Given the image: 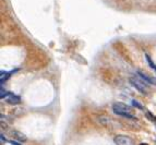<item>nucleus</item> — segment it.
I'll return each instance as SVG.
<instances>
[{
  "mask_svg": "<svg viewBox=\"0 0 156 145\" xmlns=\"http://www.w3.org/2000/svg\"><path fill=\"white\" fill-rule=\"evenodd\" d=\"M113 111L118 116L129 118V119H134L133 115L131 112V107H129L123 102H115L113 105Z\"/></svg>",
  "mask_w": 156,
  "mask_h": 145,
  "instance_id": "obj_1",
  "label": "nucleus"
},
{
  "mask_svg": "<svg viewBox=\"0 0 156 145\" xmlns=\"http://www.w3.org/2000/svg\"><path fill=\"white\" fill-rule=\"evenodd\" d=\"M130 83L131 85H133L134 87L142 93V94H148V83L145 82L143 79L141 77H130Z\"/></svg>",
  "mask_w": 156,
  "mask_h": 145,
  "instance_id": "obj_2",
  "label": "nucleus"
},
{
  "mask_svg": "<svg viewBox=\"0 0 156 145\" xmlns=\"http://www.w3.org/2000/svg\"><path fill=\"white\" fill-rule=\"evenodd\" d=\"M113 142L116 145H134L133 140L126 135H117L113 139Z\"/></svg>",
  "mask_w": 156,
  "mask_h": 145,
  "instance_id": "obj_3",
  "label": "nucleus"
},
{
  "mask_svg": "<svg viewBox=\"0 0 156 145\" xmlns=\"http://www.w3.org/2000/svg\"><path fill=\"white\" fill-rule=\"evenodd\" d=\"M6 102L10 105H19L21 102V98L20 96L18 95H14L13 93H10L8 96L6 97Z\"/></svg>",
  "mask_w": 156,
  "mask_h": 145,
  "instance_id": "obj_4",
  "label": "nucleus"
},
{
  "mask_svg": "<svg viewBox=\"0 0 156 145\" xmlns=\"http://www.w3.org/2000/svg\"><path fill=\"white\" fill-rule=\"evenodd\" d=\"M18 70H19V69H15V70H12V71H3V70H1V71H0V80H1V84H3V83L6 82L9 77H11L12 74L15 73Z\"/></svg>",
  "mask_w": 156,
  "mask_h": 145,
  "instance_id": "obj_5",
  "label": "nucleus"
},
{
  "mask_svg": "<svg viewBox=\"0 0 156 145\" xmlns=\"http://www.w3.org/2000/svg\"><path fill=\"white\" fill-rule=\"evenodd\" d=\"M136 73H138V75H139L141 79H143V80L145 81V82H148V84H156V80H154L153 77H151L150 75H148V74H145L144 72H142V71H136Z\"/></svg>",
  "mask_w": 156,
  "mask_h": 145,
  "instance_id": "obj_6",
  "label": "nucleus"
},
{
  "mask_svg": "<svg viewBox=\"0 0 156 145\" xmlns=\"http://www.w3.org/2000/svg\"><path fill=\"white\" fill-rule=\"evenodd\" d=\"M12 135V137H14L15 140H18L19 142H25L26 140V137L24 135L23 133H21V132H19V131H17V130H13V131H11V133H10Z\"/></svg>",
  "mask_w": 156,
  "mask_h": 145,
  "instance_id": "obj_7",
  "label": "nucleus"
},
{
  "mask_svg": "<svg viewBox=\"0 0 156 145\" xmlns=\"http://www.w3.org/2000/svg\"><path fill=\"white\" fill-rule=\"evenodd\" d=\"M145 59H146V61H148V65H150L151 68L153 69L154 71H156V65L153 62V61H152V59H151V58H150V56H148V54H145Z\"/></svg>",
  "mask_w": 156,
  "mask_h": 145,
  "instance_id": "obj_8",
  "label": "nucleus"
},
{
  "mask_svg": "<svg viewBox=\"0 0 156 145\" xmlns=\"http://www.w3.org/2000/svg\"><path fill=\"white\" fill-rule=\"evenodd\" d=\"M0 91H1V94H0V97H1V99H6V97L8 96L9 94H10L9 92H7L6 90L3 88L2 85H1V90H0Z\"/></svg>",
  "mask_w": 156,
  "mask_h": 145,
  "instance_id": "obj_9",
  "label": "nucleus"
},
{
  "mask_svg": "<svg viewBox=\"0 0 156 145\" xmlns=\"http://www.w3.org/2000/svg\"><path fill=\"white\" fill-rule=\"evenodd\" d=\"M131 104H132V106H133V107H135V108L140 109V110H143V109H144V108H143V106H142L139 102H136L135 99L132 100V102H131Z\"/></svg>",
  "mask_w": 156,
  "mask_h": 145,
  "instance_id": "obj_10",
  "label": "nucleus"
},
{
  "mask_svg": "<svg viewBox=\"0 0 156 145\" xmlns=\"http://www.w3.org/2000/svg\"><path fill=\"white\" fill-rule=\"evenodd\" d=\"M9 143H10L11 145H21V144H19L17 141H14V140H10V141H9Z\"/></svg>",
  "mask_w": 156,
  "mask_h": 145,
  "instance_id": "obj_11",
  "label": "nucleus"
},
{
  "mask_svg": "<svg viewBox=\"0 0 156 145\" xmlns=\"http://www.w3.org/2000/svg\"><path fill=\"white\" fill-rule=\"evenodd\" d=\"M1 141H2V143L9 142V141H7V139H5V137H3V134H2V133H1Z\"/></svg>",
  "mask_w": 156,
  "mask_h": 145,
  "instance_id": "obj_12",
  "label": "nucleus"
},
{
  "mask_svg": "<svg viewBox=\"0 0 156 145\" xmlns=\"http://www.w3.org/2000/svg\"><path fill=\"white\" fill-rule=\"evenodd\" d=\"M140 145H148V144H145V143H142V144H140Z\"/></svg>",
  "mask_w": 156,
  "mask_h": 145,
  "instance_id": "obj_13",
  "label": "nucleus"
}]
</instances>
